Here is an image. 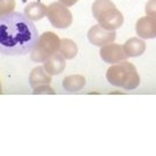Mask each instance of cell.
<instances>
[{"instance_id":"cell-1","label":"cell","mask_w":156,"mask_h":156,"mask_svg":"<svg viewBox=\"0 0 156 156\" xmlns=\"http://www.w3.org/2000/svg\"><path fill=\"white\" fill-rule=\"evenodd\" d=\"M38 37L34 22L22 13L12 12L0 16V53L27 55L33 51Z\"/></svg>"},{"instance_id":"cell-2","label":"cell","mask_w":156,"mask_h":156,"mask_svg":"<svg viewBox=\"0 0 156 156\" xmlns=\"http://www.w3.org/2000/svg\"><path fill=\"white\" fill-rule=\"evenodd\" d=\"M106 80L112 86L126 90H133L140 84V75L135 66L125 60L112 64L108 68Z\"/></svg>"},{"instance_id":"cell-3","label":"cell","mask_w":156,"mask_h":156,"mask_svg":"<svg viewBox=\"0 0 156 156\" xmlns=\"http://www.w3.org/2000/svg\"><path fill=\"white\" fill-rule=\"evenodd\" d=\"M91 11L98 24L108 30H116L124 23L122 12L118 11L111 0H95Z\"/></svg>"},{"instance_id":"cell-4","label":"cell","mask_w":156,"mask_h":156,"mask_svg":"<svg viewBox=\"0 0 156 156\" xmlns=\"http://www.w3.org/2000/svg\"><path fill=\"white\" fill-rule=\"evenodd\" d=\"M60 38L52 31H45L37 39V43L31 51L30 59L35 62H44L48 58L59 51Z\"/></svg>"},{"instance_id":"cell-5","label":"cell","mask_w":156,"mask_h":156,"mask_svg":"<svg viewBox=\"0 0 156 156\" xmlns=\"http://www.w3.org/2000/svg\"><path fill=\"white\" fill-rule=\"evenodd\" d=\"M46 16L50 23L57 29H66L73 22V15L67 6L62 5L60 1L52 2L48 6Z\"/></svg>"},{"instance_id":"cell-6","label":"cell","mask_w":156,"mask_h":156,"mask_svg":"<svg viewBox=\"0 0 156 156\" xmlns=\"http://www.w3.org/2000/svg\"><path fill=\"white\" fill-rule=\"evenodd\" d=\"M87 36H88V41L91 44L102 48L106 44L113 43L117 37V34H116V30H108L103 28L101 24H95L89 29Z\"/></svg>"},{"instance_id":"cell-7","label":"cell","mask_w":156,"mask_h":156,"mask_svg":"<svg viewBox=\"0 0 156 156\" xmlns=\"http://www.w3.org/2000/svg\"><path fill=\"white\" fill-rule=\"evenodd\" d=\"M100 56L108 64H117L124 62L127 58L124 52L123 45L116 43H110L102 46L100 50Z\"/></svg>"},{"instance_id":"cell-8","label":"cell","mask_w":156,"mask_h":156,"mask_svg":"<svg viewBox=\"0 0 156 156\" xmlns=\"http://www.w3.org/2000/svg\"><path fill=\"white\" fill-rule=\"evenodd\" d=\"M135 31L142 39L156 38V17L149 15L140 17L135 24Z\"/></svg>"},{"instance_id":"cell-9","label":"cell","mask_w":156,"mask_h":156,"mask_svg":"<svg viewBox=\"0 0 156 156\" xmlns=\"http://www.w3.org/2000/svg\"><path fill=\"white\" fill-rule=\"evenodd\" d=\"M145 41L142 38H136V37H132V38L127 39L123 44L124 52L127 58H135V57H140L145 53L146 51Z\"/></svg>"},{"instance_id":"cell-10","label":"cell","mask_w":156,"mask_h":156,"mask_svg":"<svg viewBox=\"0 0 156 156\" xmlns=\"http://www.w3.org/2000/svg\"><path fill=\"white\" fill-rule=\"evenodd\" d=\"M65 66H66V59L59 51L44 62L45 71L50 75H58L62 73V71L65 69Z\"/></svg>"},{"instance_id":"cell-11","label":"cell","mask_w":156,"mask_h":156,"mask_svg":"<svg viewBox=\"0 0 156 156\" xmlns=\"http://www.w3.org/2000/svg\"><path fill=\"white\" fill-rule=\"evenodd\" d=\"M46 12H48V7L44 4H42L41 1H35L26 6L23 14L34 22V21H39L44 16H46Z\"/></svg>"},{"instance_id":"cell-12","label":"cell","mask_w":156,"mask_h":156,"mask_svg":"<svg viewBox=\"0 0 156 156\" xmlns=\"http://www.w3.org/2000/svg\"><path fill=\"white\" fill-rule=\"evenodd\" d=\"M51 75L45 71L44 67H35L29 74V84L31 88H36L42 84H50Z\"/></svg>"},{"instance_id":"cell-13","label":"cell","mask_w":156,"mask_h":156,"mask_svg":"<svg viewBox=\"0 0 156 156\" xmlns=\"http://www.w3.org/2000/svg\"><path fill=\"white\" fill-rule=\"evenodd\" d=\"M86 86V79L80 74L68 75L62 80V88L68 93H75Z\"/></svg>"},{"instance_id":"cell-14","label":"cell","mask_w":156,"mask_h":156,"mask_svg":"<svg viewBox=\"0 0 156 156\" xmlns=\"http://www.w3.org/2000/svg\"><path fill=\"white\" fill-rule=\"evenodd\" d=\"M59 52L62 53L65 59H73L78 55V45L72 39L62 38L60 39Z\"/></svg>"},{"instance_id":"cell-15","label":"cell","mask_w":156,"mask_h":156,"mask_svg":"<svg viewBox=\"0 0 156 156\" xmlns=\"http://www.w3.org/2000/svg\"><path fill=\"white\" fill-rule=\"evenodd\" d=\"M15 8V0H0V15L12 13Z\"/></svg>"},{"instance_id":"cell-16","label":"cell","mask_w":156,"mask_h":156,"mask_svg":"<svg viewBox=\"0 0 156 156\" xmlns=\"http://www.w3.org/2000/svg\"><path fill=\"white\" fill-rule=\"evenodd\" d=\"M145 12L147 15L156 17V0H149L145 6Z\"/></svg>"},{"instance_id":"cell-17","label":"cell","mask_w":156,"mask_h":156,"mask_svg":"<svg viewBox=\"0 0 156 156\" xmlns=\"http://www.w3.org/2000/svg\"><path fill=\"white\" fill-rule=\"evenodd\" d=\"M34 94H55V90L51 88L49 84H42V86H38L36 88L33 89Z\"/></svg>"},{"instance_id":"cell-18","label":"cell","mask_w":156,"mask_h":156,"mask_svg":"<svg viewBox=\"0 0 156 156\" xmlns=\"http://www.w3.org/2000/svg\"><path fill=\"white\" fill-rule=\"evenodd\" d=\"M58 1H60L62 5L67 6V7H71V6L75 5L79 0H58Z\"/></svg>"},{"instance_id":"cell-19","label":"cell","mask_w":156,"mask_h":156,"mask_svg":"<svg viewBox=\"0 0 156 156\" xmlns=\"http://www.w3.org/2000/svg\"><path fill=\"white\" fill-rule=\"evenodd\" d=\"M2 93V88H1V83H0V94Z\"/></svg>"},{"instance_id":"cell-20","label":"cell","mask_w":156,"mask_h":156,"mask_svg":"<svg viewBox=\"0 0 156 156\" xmlns=\"http://www.w3.org/2000/svg\"><path fill=\"white\" fill-rule=\"evenodd\" d=\"M0 16H1V15H0Z\"/></svg>"}]
</instances>
